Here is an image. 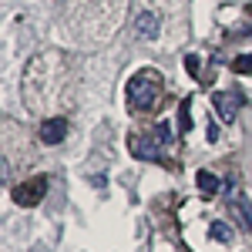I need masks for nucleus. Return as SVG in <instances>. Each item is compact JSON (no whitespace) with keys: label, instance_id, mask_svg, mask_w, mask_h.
Listing matches in <instances>:
<instances>
[{"label":"nucleus","instance_id":"nucleus-8","mask_svg":"<svg viewBox=\"0 0 252 252\" xmlns=\"http://www.w3.org/2000/svg\"><path fill=\"white\" fill-rule=\"evenodd\" d=\"M195 185H198V192H202V195H215L219 189H222L219 175H212V172H198V175H195Z\"/></svg>","mask_w":252,"mask_h":252},{"label":"nucleus","instance_id":"nucleus-11","mask_svg":"<svg viewBox=\"0 0 252 252\" xmlns=\"http://www.w3.org/2000/svg\"><path fill=\"white\" fill-rule=\"evenodd\" d=\"M232 71H235V74H252V54L235 58V61H232Z\"/></svg>","mask_w":252,"mask_h":252},{"label":"nucleus","instance_id":"nucleus-3","mask_svg":"<svg viewBox=\"0 0 252 252\" xmlns=\"http://www.w3.org/2000/svg\"><path fill=\"white\" fill-rule=\"evenodd\" d=\"M229 212L246 225V232L252 235V198L242 189H229Z\"/></svg>","mask_w":252,"mask_h":252},{"label":"nucleus","instance_id":"nucleus-6","mask_svg":"<svg viewBox=\"0 0 252 252\" xmlns=\"http://www.w3.org/2000/svg\"><path fill=\"white\" fill-rule=\"evenodd\" d=\"M212 104H215V111H219V118H222V121H229V125L235 121V111H239V94L215 91V94H212Z\"/></svg>","mask_w":252,"mask_h":252},{"label":"nucleus","instance_id":"nucleus-2","mask_svg":"<svg viewBox=\"0 0 252 252\" xmlns=\"http://www.w3.org/2000/svg\"><path fill=\"white\" fill-rule=\"evenodd\" d=\"M10 195H14V202H17V205H24V209L37 205L40 198L47 195V175H34V178H27L24 185L10 189Z\"/></svg>","mask_w":252,"mask_h":252},{"label":"nucleus","instance_id":"nucleus-1","mask_svg":"<svg viewBox=\"0 0 252 252\" xmlns=\"http://www.w3.org/2000/svg\"><path fill=\"white\" fill-rule=\"evenodd\" d=\"M161 94V74L152 71V67H145V71H138L135 78L128 81V88H125V97H128V108L131 111H145V108H152Z\"/></svg>","mask_w":252,"mask_h":252},{"label":"nucleus","instance_id":"nucleus-9","mask_svg":"<svg viewBox=\"0 0 252 252\" xmlns=\"http://www.w3.org/2000/svg\"><path fill=\"white\" fill-rule=\"evenodd\" d=\"M209 235H212L215 242H225V246H229V242L235 239V229L229 225V222H222V219H215L212 225H209Z\"/></svg>","mask_w":252,"mask_h":252},{"label":"nucleus","instance_id":"nucleus-10","mask_svg":"<svg viewBox=\"0 0 252 252\" xmlns=\"http://www.w3.org/2000/svg\"><path fill=\"white\" fill-rule=\"evenodd\" d=\"M192 131V111H189V101L178 104V135H189Z\"/></svg>","mask_w":252,"mask_h":252},{"label":"nucleus","instance_id":"nucleus-12","mask_svg":"<svg viewBox=\"0 0 252 252\" xmlns=\"http://www.w3.org/2000/svg\"><path fill=\"white\" fill-rule=\"evenodd\" d=\"M185 71H189L192 78H198V58H195V54H189V58H185Z\"/></svg>","mask_w":252,"mask_h":252},{"label":"nucleus","instance_id":"nucleus-13","mask_svg":"<svg viewBox=\"0 0 252 252\" xmlns=\"http://www.w3.org/2000/svg\"><path fill=\"white\" fill-rule=\"evenodd\" d=\"M205 138H209V141H215V138H219V128H215L212 121H209V125H205Z\"/></svg>","mask_w":252,"mask_h":252},{"label":"nucleus","instance_id":"nucleus-5","mask_svg":"<svg viewBox=\"0 0 252 252\" xmlns=\"http://www.w3.org/2000/svg\"><path fill=\"white\" fill-rule=\"evenodd\" d=\"M37 138H40V145H61L67 138V118H47V121H40Z\"/></svg>","mask_w":252,"mask_h":252},{"label":"nucleus","instance_id":"nucleus-7","mask_svg":"<svg viewBox=\"0 0 252 252\" xmlns=\"http://www.w3.org/2000/svg\"><path fill=\"white\" fill-rule=\"evenodd\" d=\"M135 37H141V40H155L158 37V14L155 10H141V14H138Z\"/></svg>","mask_w":252,"mask_h":252},{"label":"nucleus","instance_id":"nucleus-4","mask_svg":"<svg viewBox=\"0 0 252 252\" xmlns=\"http://www.w3.org/2000/svg\"><path fill=\"white\" fill-rule=\"evenodd\" d=\"M161 148H165V141H161V138L155 135V131H152V135H135L131 138V152H135L138 158H148V161H158V158H161Z\"/></svg>","mask_w":252,"mask_h":252}]
</instances>
